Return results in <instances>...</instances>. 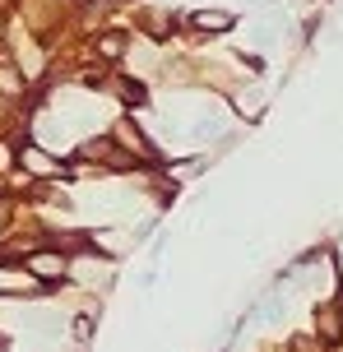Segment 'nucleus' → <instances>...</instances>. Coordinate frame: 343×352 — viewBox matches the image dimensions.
<instances>
[{
  "instance_id": "nucleus-1",
  "label": "nucleus",
  "mask_w": 343,
  "mask_h": 352,
  "mask_svg": "<svg viewBox=\"0 0 343 352\" xmlns=\"http://www.w3.org/2000/svg\"><path fill=\"white\" fill-rule=\"evenodd\" d=\"M316 329H320L329 343L343 334V306H339V301H329V306H320V311H316Z\"/></svg>"
},
{
  "instance_id": "nucleus-2",
  "label": "nucleus",
  "mask_w": 343,
  "mask_h": 352,
  "mask_svg": "<svg viewBox=\"0 0 343 352\" xmlns=\"http://www.w3.org/2000/svg\"><path fill=\"white\" fill-rule=\"evenodd\" d=\"M195 28H204V33H228L236 19L228 14V10H195V19H190Z\"/></svg>"
},
{
  "instance_id": "nucleus-3",
  "label": "nucleus",
  "mask_w": 343,
  "mask_h": 352,
  "mask_svg": "<svg viewBox=\"0 0 343 352\" xmlns=\"http://www.w3.org/2000/svg\"><path fill=\"white\" fill-rule=\"evenodd\" d=\"M28 269H33L37 278H60V274H65V260H60V255H33Z\"/></svg>"
},
{
  "instance_id": "nucleus-4",
  "label": "nucleus",
  "mask_w": 343,
  "mask_h": 352,
  "mask_svg": "<svg viewBox=\"0 0 343 352\" xmlns=\"http://www.w3.org/2000/svg\"><path fill=\"white\" fill-rule=\"evenodd\" d=\"M121 47H126V33H102L98 37V56H107V60H116Z\"/></svg>"
},
{
  "instance_id": "nucleus-5",
  "label": "nucleus",
  "mask_w": 343,
  "mask_h": 352,
  "mask_svg": "<svg viewBox=\"0 0 343 352\" xmlns=\"http://www.w3.org/2000/svg\"><path fill=\"white\" fill-rule=\"evenodd\" d=\"M23 162H28L37 176H52V172H56V162L47 158V153H37V148H23Z\"/></svg>"
}]
</instances>
